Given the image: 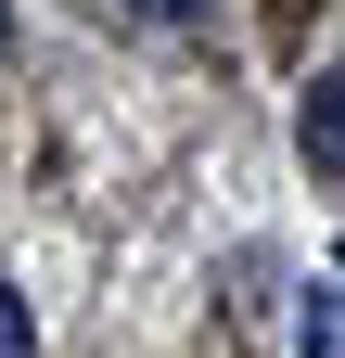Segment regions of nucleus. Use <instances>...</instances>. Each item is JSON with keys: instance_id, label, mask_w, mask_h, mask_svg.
I'll return each mask as SVG.
<instances>
[{"instance_id": "obj_6", "label": "nucleus", "mask_w": 345, "mask_h": 358, "mask_svg": "<svg viewBox=\"0 0 345 358\" xmlns=\"http://www.w3.org/2000/svg\"><path fill=\"white\" fill-rule=\"evenodd\" d=\"M0 38H13V13H0Z\"/></svg>"}, {"instance_id": "obj_3", "label": "nucleus", "mask_w": 345, "mask_h": 358, "mask_svg": "<svg viewBox=\"0 0 345 358\" xmlns=\"http://www.w3.org/2000/svg\"><path fill=\"white\" fill-rule=\"evenodd\" d=\"M0 358H38V320H26V294L0 282Z\"/></svg>"}, {"instance_id": "obj_2", "label": "nucleus", "mask_w": 345, "mask_h": 358, "mask_svg": "<svg viewBox=\"0 0 345 358\" xmlns=\"http://www.w3.org/2000/svg\"><path fill=\"white\" fill-rule=\"evenodd\" d=\"M294 345H307V358H345V282H320L307 307H294Z\"/></svg>"}, {"instance_id": "obj_1", "label": "nucleus", "mask_w": 345, "mask_h": 358, "mask_svg": "<svg viewBox=\"0 0 345 358\" xmlns=\"http://www.w3.org/2000/svg\"><path fill=\"white\" fill-rule=\"evenodd\" d=\"M294 141H307V166H320V179H345V64H320V77H307Z\"/></svg>"}, {"instance_id": "obj_5", "label": "nucleus", "mask_w": 345, "mask_h": 358, "mask_svg": "<svg viewBox=\"0 0 345 358\" xmlns=\"http://www.w3.org/2000/svg\"><path fill=\"white\" fill-rule=\"evenodd\" d=\"M332 282H345V243H332Z\"/></svg>"}, {"instance_id": "obj_4", "label": "nucleus", "mask_w": 345, "mask_h": 358, "mask_svg": "<svg viewBox=\"0 0 345 358\" xmlns=\"http://www.w3.org/2000/svg\"><path fill=\"white\" fill-rule=\"evenodd\" d=\"M128 13H141V26H192L205 0H128Z\"/></svg>"}]
</instances>
